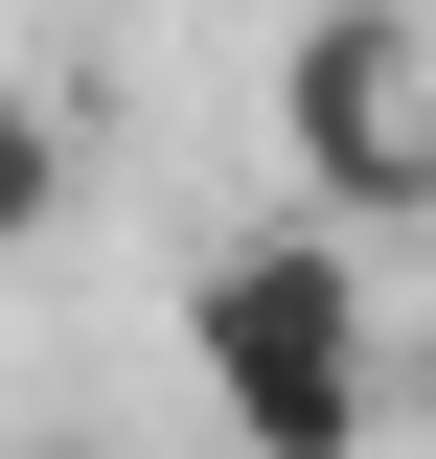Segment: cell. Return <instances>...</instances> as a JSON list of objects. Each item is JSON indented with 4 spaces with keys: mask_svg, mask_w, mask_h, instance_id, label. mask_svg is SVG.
Wrapping results in <instances>:
<instances>
[{
    "mask_svg": "<svg viewBox=\"0 0 436 459\" xmlns=\"http://www.w3.org/2000/svg\"><path fill=\"white\" fill-rule=\"evenodd\" d=\"M275 161L322 230H436V47L414 0H299V47H275Z\"/></svg>",
    "mask_w": 436,
    "mask_h": 459,
    "instance_id": "obj_2",
    "label": "cell"
},
{
    "mask_svg": "<svg viewBox=\"0 0 436 459\" xmlns=\"http://www.w3.org/2000/svg\"><path fill=\"white\" fill-rule=\"evenodd\" d=\"M69 230V115H47V69H0V253H47Z\"/></svg>",
    "mask_w": 436,
    "mask_h": 459,
    "instance_id": "obj_3",
    "label": "cell"
},
{
    "mask_svg": "<svg viewBox=\"0 0 436 459\" xmlns=\"http://www.w3.org/2000/svg\"><path fill=\"white\" fill-rule=\"evenodd\" d=\"M184 368H207V437L230 459H368L390 437V299H368V230L275 207L184 276Z\"/></svg>",
    "mask_w": 436,
    "mask_h": 459,
    "instance_id": "obj_1",
    "label": "cell"
},
{
    "mask_svg": "<svg viewBox=\"0 0 436 459\" xmlns=\"http://www.w3.org/2000/svg\"><path fill=\"white\" fill-rule=\"evenodd\" d=\"M390 391H436V322H414V344H390Z\"/></svg>",
    "mask_w": 436,
    "mask_h": 459,
    "instance_id": "obj_4",
    "label": "cell"
}]
</instances>
